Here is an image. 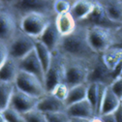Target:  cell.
Wrapping results in <instances>:
<instances>
[{
  "instance_id": "6da1fadb",
  "label": "cell",
  "mask_w": 122,
  "mask_h": 122,
  "mask_svg": "<svg viewBox=\"0 0 122 122\" xmlns=\"http://www.w3.org/2000/svg\"><path fill=\"white\" fill-rule=\"evenodd\" d=\"M56 51L62 55L84 60L88 63H92L100 55L90 47L87 38V25L84 23H78L71 34L61 38Z\"/></svg>"
},
{
  "instance_id": "7a4b0ae2",
  "label": "cell",
  "mask_w": 122,
  "mask_h": 122,
  "mask_svg": "<svg viewBox=\"0 0 122 122\" xmlns=\"http://www.w3.org/2000/svg\"><path fill=\"white\" fill-rule=\"evenodd\" d=\"M119 28L100 25H87V38L90 47L96 53L101 55L106 51L113 47L115 35Z\"/></svg>"
},
{
  "instance_id": "3957f363",
  "label": "cell",
  "mask_w": 122,
  "mask_h": 122,
  "mask_svg": "<svg viewBox=\"0 0 122 122\" xmlns=\"http://www.w3.org/2000/svg\"><path fill=\"white\" fill-rule=\"evenodd\" d=\"M59 53V52H58ZM64 67V83L69 88L81 83H87V77L91 63L84 60L62 55Z\"/></svg>"
},
{
  "instance_id": "277c9868",
  "label": "cell",
  "mask_w": 122,
  "mask_h": 122,
  "mask_svg": "<svg viewBox=\"0 0 122 122\" xmlns=\"http://www.w3.org/2000/svg\"><path fill=\"white\" fill-rule=\"evenodd\" d=\"M20 18L7 3L0 6V42L8 44L20 29Z\"/></svg>"
},
{
  "instance_id": "5b68a950",
  "label": "cell",
  "mask_w": 122,
  "mask_h": 122,
  "mask_svg": "<svg viewBox=\"0 0 122 122\" xmlns=\"http://www.w3.org/2000/svg\"><path fill=\"white\" fill-rule=\"evenodd\" d=\"M55 19V16L42 13H29L20 18V29L33 39H39L49 23Z\"/></svg>"
},
{
  "instance_id": "8992f818",
  "label": "cell",
  "mask_w": 122,
  "mask_h": 122,
  "mask_svg": "<svg viewBox=\"0 0 122 122\" xmlns=\"http://www.w3.org/2000/svg\"><path fill=\"white\" fill-rule=\"evenodd\" d=\"M51 0H15L7 1L9 6L18 14L20 18L29 13H42L49 16H56L53 12Z\"/></svg>"
},
{
  "instance_id": "52a82bcc",
  "label": "cell",
  "mask_w": 122,
  "mask_h": 122,
  "mask_svg": "<svg viewBox=\"0 0 122 122\" xmlns=\"http://www.w3.org/2000/svg\"><path fill=\"white\" fill-rule=\"evenodd\" d=\"M15 85L18 89L38 99L42 98L48 93L44 82L41 80H39L33 74L27 73L22 70H20L16 81H15Z\"/></svg>"
},
{
  "instance_id": "ba28073f",
  "label": "cell",
  "mask_w": 122,
  "mask_h": 122,
  "mask_svg": "<svg viewBox=\"0 0 122 122\" xmlns=\"http://www.w3.org/2000/svg\"><path fill=\"white\" fill-rule=\"evenodd\" d=\"M35 41L36 39L31 38L19 29L18 32L7 44L9 55L18 61L21 60L25 55L35 49Z\"/></svg>"
},
{
  "instance_id": "9c48e42d",
  "label": "cell",
  "mask_w": 122,
  "mask_h": 122,
  "mask_svg": "<svg viewBox=\"0 0 122 122\" xmlns=\"http://www.w3.org/2000/svg\"><path fill=\"white\" fill-rule=\"evenodd\" d=\"M64 82V67L63 59L60 53L53 52L52 59L49 69L45 75V87L47 92L50 93L59 83Z\"/></svg>"
},
{
  "instance_id": "30bf717a",
  "label": "cell",
  "mask_w": 122,
  "mask_h": 122,
  "mask_svg": "<svg viewBox=\"0 0 122 122\" xmlns=\"http://www.w3.org/2000/svg\"><path fill=\"white\" fill-rule=\"evenodd\" d=\"M113 81L114 80L112 71L104 64L101 55H99L90 65L87 77V83L97 82L106 86H110Z\"/></svg>"
},
{
  "instance_id": "8fae6325",
  "label": "cell",
  "mask_w": 122,
  "mask_h": 122,
  "mask_svg": "<svg viewBox=\"0 0 122 122\" xmlns=\"http://www.w3.org/2000/svg\"><path fill=\"white\" fill-rule=\"evenodd\" d=\"M38 102H39L38 98L29 95L16 87L14 90L9 107L23 114L27 112H30L31 110L36 109Z\"/></svg>"
},
{
  "instance_id": "7c38bea8",
  "label": "cell",
  "mask_w": 122,
  "mask_h": 122,
  "mask_svg": "<svg viewBox=\"0 0 122 122\" xmlns=\"http://www.w3.org/2000/svg\"><path fill=\"white\" fill-rule=\"evenodd\" d=\"M19 66L20 70L33 74L45 84V71L35 49L32 51H30L27 55H25L21 60L19 61Z\"/></svg>"
},
{
  "instance_id": "4fadbf2b",
  "label": "cell",
  "mask_w": 122,
  "mask_h": 122,
  "mask_svg": "<svg viewBox=\"0 0 122 122\" xmlns=\"http://www.w3.org/2000/svg\"><path fill=\"white\" fill-rule=\"evenodd\" d=\"M36 109L43 112L44 113L59 112H66L67 106L63 101L59 100L51 93H47L45 96L39 99Z\"/></svg>"
},
{
  "instance_id": "5bb4252c",
  "label": "cell",
  "mask_w": 122,
  "mask_h": 122,
  "mask_svg": "<svg viewBox=\"0 0 122 122\" xmlns=\"http://www.w3.org/2000/svg\"><path fill=\"white\" fill-rule=\"evenodd\" d=\"M81 23H84L87 25H100V26L119 28V26H116L109 20L101 1H95V7L93 12L89 15L88 18L83 22H81Z\"/></svg>"
},
{
  "instance_id": "9a60e30c",
  "label": "cell",
  "mask_w": 122,
  "mask_h": 122,
  "mask_svg": "<svg viewBox=\"0 0 122 122\" xmlns=\"http://www.w3.org/2000/svg\"><path fill=\"white\" fill-rule=\"evenodd\" d=\"M95 7V1L90 0H77L74 1L70 10V14L77 21V23L83 22L88 16L93 12Z\"/></svg>"
},
{
  "instance_id": "2e32d148",
  "label": "cell",
  "mask_w": 122,
  "mask_h": 122,
  "mask_svg": "<svg viewBox=\"0 0 122 122\" xmlns=\"http://www.w3.org/2000/svg\"><path fill=\"white\" fill-rule=\"evenodd\" d=\"M62 38V36L60 35L58 29L55 25L54 19L49 23L47 28L45 29V31L42 33V35L39 37L38 40H40L42 43H44L48 47V49L51 51L54 52L56 51L58 45L60 43V40Z\"/></svg>"
},
{
  "instance_id": "e0dca14e",
  "label": "cell",
  "mask_w": 122,
  "mask_h": 122,
  "mask_svg": "<svg viewBox=\"0 0 122 122\" xmlns=\"http://www.w3.org/2000/svg\"><path fill=\"white\" fill-rule=\"evenodd\" d=\"M66 112L70 117H80L85 119H91L97 115L92 105L87 99L67 107Z\"/></svg>"
},
{
  "instance_id": "ac0fdd59",
  "label": "cell",
  "mask_w": 122,
  "mask_h": 122,
  "mask_svg": "<svg viewBox=\"0 0 122 122\" xmlns=\"http://www.w3.org/2000/svg\"><path fill=\"white\" fill-rule=\"evenodd\" d=\"M119 106H120V99L113 93V91L110 86H107L101 102L98 116L113 113Z\"/></svg>"
},
{
  "instance_id": "d6986e66",
  "label": "cell",
  "mask_w": 122,
  "mask_h": 122,
  "mask_svg": "<svg viewBox=\"0 0 122 122\" xmlns=\"http://www.w3.org/2000/svg\"><path fill=\"white\" fill-rule=\"evenodd\" d=\"M109 20L116 26H122V0L101 1Z\"/></svg>"
},
{
  "instance_id": "ffe728a7",
  "label": "cell",
  "mask_w": 122,
  "mask_h": 122,
  "mask_svg": "<svg viewBox=\"0 0 122 122\" xmlns=\"http://www.w3.org/2000/svg\"><path fill=\"white\" fill-rule=\"evenodd\" d=\"M20 72L19 61L9 55L7 61L0 68V81L15 83Z\"/></svg>"
},
{
  "instance_id": "44dd1931",
  "label": "cell",
  "mask_w": 122,
  "mask_h": 122,
  "mask_svg": "<svg viewBox=\"0 0 122 122\" xmlns=\"http://www.w3.org/2000/svg\"><path fill=\"white\" fill-rule=\"evenodd\" d=\"M54 21H55V25L58 29L60 35L62 37H65V36L71 34L78 25L77 21L72 17L70 12L56 15Z\"/></svg>"
},
{
  "instance_id": "7402d4cb",
  "label": "cell",
  "mask_w": 122,
  "mask_h": 122,
  "mask_svg": "<svg viewBox=\"0 0 122 122\" xmlns=\"http://www.w3.org/2000/svg\"><path fill=\"white\" fill-rule=\"evenodd\" d=\"M106 87H107L106 85L101 84V83H97V82L88 83L86 99L90 102L91 105H92L97 115L99 112V109H100L101 102L103 99V95H104Z\"/></svg>"
},
{
  "instance_id": "603a6c76",
  "label": "cell",
  "mask_w": 122,
  "mask_h": 122,
  "mask_svg": "<svg viewBox=\"0 0 122 122\" xmlns=\"http://www.w3.org/2000/svg\"><path fill=\"white\" fill-rule=\"evenodd\" d=\"M101 57L104 64L111 71H113L114 68L122 61V49L118 47H112L102 53Z\"/></svg>"
},
{
  "instance_id": "cb8c5ba5",
  "label": "cell",
  "mask_w": 122,
  "mask_h": 122,
  "mask_svg": "<svg viewBox=\"0 0 122 122\" xmlns=\"http://www.w3.org/2000/svg\"><path fill=\"white\" fill-rule=\"evenodd\" d=\"M87 87H88V83H81L69 88V93L65 100V105L69 107L73 104H76L86 99Z\"/></svg>"
},
{
  "instance_id": "d4e9b609",
  "label": "cell",
  "mask_w": 122,
  "mask_h": 122,
  "mask_svg": "<svg viewBox=\"0 0 122 122\" xmlns=\"http://www.w3.org/2000/svg\"><path fill=\"white\" fill-rule=\"evenodd\" d=\"M35 51H36L37 55L42 63V66L44 68L45 75H46V72H47V70L49 69V67L51 65L53 52H51L48 49L47 46L38 39H36V41H35Z\"/></svg>"
},
{
  "instance_id": "484cf974",
  "label": "cell",
  "mask_w": 122,
  "mask_h": 122,
  "mask_svg": "<svg viewBox=\"0 0 122 122\" xmlns=\"http://www.w3.org/2000/svg\"><path fill=\"white\" fill-rule=\"evenodd\" d=\"M16 85L13 82L0 81V111H5L9 108Z\"/></svg>"
},
{
  "instance_id": "4316f807",
  "label": "cell",
  "mask_w": 122,
  "mask_h": 122,
  "mask_svg": "<svg viewBox=\"0 0 122 122\" xmlns=\"http://www.w3.org/2000/svg\"><path fill=\"white\" fill-rule=\"evenodd\" d=\"M23 116L26 122H48L46 113L37 109L31 110L30 112L23 113Z\"/></svg>"
},
{
  "instance_id": "83f0119b",
  "label": "cell",
  "mask_w": 122,
  "mask_h": 122,
  "mask_svg": "<svg viewBox=\"0 0 122 122\" xmlns=\"http://www.w3.org/2000/svg\"><path fill=\"white\" fill-rule=\"evenodd\" d=\"M74 1H69V0H54L53 2V12L55 15H60L68 13L71 10Z\"/></svg>"
},
{
  "instance_id": "f1b7e54d",
  "label": "cell",
  "mask_w": 122,
  "mask_h": 122,
  "mask_svg": "<svg viewBox=\"0 0 122 122\" xmlns=\"http://www.w3.org/2000/svg\"><path fill=\"white\" fill-rule=\"evenodd\" d=\"M3 112L7 119V122H26L23 114L10 108V107L7 108L5 111H3Z\"/></svg>"
},
{
  "instance_id": "f546056e",
  "label": "cell",
  "mask_w": 122,
  "mask_h": 122,
  "mask_svg": "<svg viewBox=\"0 0 122 122\" xmlns=\"http://www.w3.org/2000/svg\"><path fill=\"white\" fill-rule=\"evenodd\" d=\"M48 122H70L71 117L66 112H48L46 113Z\"/></svg>"
},
{
  "instance_id": "4dcf8cb0",
  "label": "cell",
  "mask_w": 122,
  "mask_h": 122,
  "mask_svg": "<svg viewBox=\"0 0 122 122\" xmlns=\"http://www.w3.org/2000/svg\"><path fill=\"white\" fill-rule=\"evenodd\" d=\"M50 93H51L53 96H55L56 98H58L59 100L63 101L65 103V100H66V98L68 96V93H69V87L64 82L59 83L58 85H56L53 88V90Z\"/></svg>"
},
{
  "instance_id": "1f68e13d",
  "label": "cell",
  "mask_w": 122,
  "mask_h": 122,
  "mask_svg": "<svg viewBox=\"0 0 122 122\" xmlns=\"http://www.w3.org/2000/svg\"><path fill=\"white\" fill-rule=\"evenodd\" d=\"M110 87L112 88V90L113 91V93L119 98L121 99L122 97V78H117L115 79L112 83L110 85Z\"/></svg>"
},
{
  "instance_id": "d6a6232c",
  "label": "cell",
  "mask_w": 122,
  "mask_h": 122,
  "mask_svg": "<svg viewBox=\"0 0 122 122\" xmlns=\"http://www.w3.org/2000/svg\"><path fill=\"white\" fill-rule=\"evenodd\" d=\"M9 57V50L8 45L6 43L0 42V68L3 66V64L7 61Z\"/></svg>"
},
{
  "instance_id": "836d02e7",
  "label": "cell",
  "mask_w": 122,
  "mask_h": 122,
  "mask_svg": "<svg viewBox=\"0 0 122 122\" xmlns=\"http://www.w3.org/2000/svg\"><path fill=\"white\" fill-rule=\"evenodd\" d=\"M113 47H118V48H121L122 49V27H120L117 30V32H116L115 42H114Z\"/></svg>"
},
{
  "instance_id": "e575fe53",
  "label": "cell",
  "mask_w": 122,
  "mask_h": 122,
  "mask_svg": "<svg viewBox=\"0 0 122 122\" xmlns=\"http://www.w3.org/2000/svg\"><path fill=\"white\" fill-rule=\"evenodd\" d=\"M113 115L115 117L116 122H122V106H121V104L113 112Z\"/></svg>"
},
{
  "instance_id": "d590c367",
  "label": "cell",
  "mask_w": 122,
  "mask_h": 122,
  "mask_svg": "<svg viewBox=\"0 0 122 122\" xmlns=\"http://www.w3.org/2000/svg\"><path fill=\"white\" fill-rule=\"evenodd\" d=\"M90 119L85 118H80V117H71L70 122H89Z\"/></svg>"
},
{
  "instance_id": "8d00e7d4",
  "label": "cell",
  "mask_w": 122,
  "mask_h": 122,
  "mask_svg": "<svg viewBox=\"0 0 122 122\" xmlns=\"http://www.w3.org/2000/svg\"><path fill=\"white\" fill-rule=\"evenodd\" d=\"M89 122H103V121H102V119L100 118V116L96 115V116H94L93 118H91V119L89 120Z\"/></svg>"
},
{
  "instance_id": "74e56055",
  "label": "cell",
  "mask_w": 122,
  "mask_h": 122,
  "mask_svg": "<svg viewBox=\"0 0 122 122\" xmlns=\"http://www.w3.org/2000/svg\"><path fill=\"white\" fill-rule=\"evenodd\" d=\"M0 122H7V119L4 115L3 111H0Z\"/></svg>"
},
{
  "instance_id": "f35d334b",
  "label": "cell",
  "mask_w": 122,
  "mask_h": 122,
  "mask_svg": "<svg viewBox=\"0 0 122 122\" xmlns=\"http://www.w3.org/2000/svg\"><path fill=\"white\" fill-rule=\"evenodd\" d=\"M120 104H121V106H122V97H121V99H120Z\"/></svg>"
},
{
  "instance_id": "ab89813d",
  "label": "cell",
  "mask_w": 122,
  "mask_h": 122,
  "mask_svg": "<svg viewBox=\"0 0 122 122\" xmlns=\"http://www.w3.org/2000/svg\"><path fill=\"white\" fill-rule=\"evenodd\" d=\"M2 2H3V1H0V6H1V4H2Z\"/></svg>"
},
{
  "instance_id": "60d3db41",
  "label": "cell",
  "mask_w": 122,
  "mask_h": 122,
  "mask_svg": "<svg viewBox=\"0 0 122 122\" xmlns=\"http://www.w3.org/2000/svg\"><path fill=\"white\" fill-rule=\"evenodd\" d=\"M119 78H122V73H121V75H120V77Z\"/></svg>"
}]
</instances>
